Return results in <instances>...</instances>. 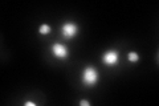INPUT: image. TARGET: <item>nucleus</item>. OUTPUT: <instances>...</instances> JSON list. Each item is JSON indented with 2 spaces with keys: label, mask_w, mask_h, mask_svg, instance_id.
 Returning a JSON list of instances; mask_svg holds the SVG:
<instances>
[{
  "label": "nucleus",
  "mask_w": 159,
  "mask_h": 106,
  "mask_svg": "<svg viewBox=\"0 0 159 106\" xmlns=\"http://www.w3.org/2000/svg\"><path fill=\"white\" fill-rule=\"evenodd\" d=\"M52 50H53V54L56 56L57 58H66L68 57V48L65 47V45H62V44H53V47H52Z\"/></svg>",
  "instance_id": "7ed1b4c3"
},
{
  "label": "nucleus",
  "mask_w": 159,
  "mask_h": 106,
  "mask_svg": "<svg viewBox=\"0 0 159 106\" xmlns=\"http://www.w3.org/2000/svg\"><path fill=\"white\" fill-rule=\"evenodd\" d=\"M80 105L81 106H90V102H88V101L84 99V101H80Z\"/></svg>",
  "instance_id": "0eeeda50"
},
{
  "label": "nucleus",
  "mask_w": 159,
  "mask_h": 106,
  "mask_svg": "<svg viewBox=\"0 0 159 106\" xmlns=\"http://www.w3.org/2000/svg\"><path fill=\"white\" fill-rule=\"evenodd\" d=\"M24 105H25V106H36V104H34V102H31V101H28V102H25Z\"/></svg>",
  "instance_id": "6e6552de"
},
{
  "label": "nucleus",
  "mask_w": 159,
  "mask_h": 106,
  "mask_svg": "<svg viewBox=\"0 0 159 106\" xmlns=\"http://www.w3.org/2000/svg\"><path fill=\"white\" fill-rule=\"evenodd\" d=\"M49 32H51V27H49L48 24H43L41 27H40V29H39L40 35H48Z\"/></svg>",
  "instance_id": "39448f33"
},
{
  "label": "nucleus",
  "mask_w": 159,
  "mask_h": 106,
  "mask_svg": "<svg viewBox=\"0 0 159 106\" xmlns=\"http://www.w3.org/2000/svg\"><path fill=\"white\" fill-rule=\"evenodd\" d=\"M102 61H103V64L109 65V67H110V65H116L118 61V53L116 50H107L106 53H103Z\"/></svg>",
  "instance_id": "20e7f679"
},
{
  "label": "nucleus",
  "mask_w": 159,
  "mask_h": 106,
  "mask_svg": "<svg viewBox=\"0 0 159 106\" xmlns=\"http://www.w3.org/2000/svg\"><path fill=\"white\" fill-rule=\"evenodd\" d=\"M98 80V74L96 72V69L92 68V67H88L85 70H84V74H82V81L88 86H93L94 84L97 82Z\"/></svg>",
  "instance_id": "f257e3e1"
},
{
  "label": "nucleus",
  "mask_w": 159,
  "mask_h": 106,
  "mask_svg": "<svg viewBox=\"0 0 159 106\" xmlns=\"http://www.w3.org/2000/svg\"><path fill=\"white\" fill-rule=\"evenodd\" d=\"M78 32V27L73 23H65L62 25V36L65 39H72Z\"/></svg>",
  "instance_id": "f03ea898"
},
{
  "label": "nucleus",
  "mask_w": 159,
  "mask_h": 106,
  "mask_svg": "<svg viewBox=\"0 0 159 106\" xmlns=\"http://www.w3.org/2000/svg\"><path fill=\"white\" fill-rule=\"evenodd\" d=\"M138 60H139V56H138L137 52H130L129 53V61L130 62H137Z\"/></svg>",
  "instance_id": "423d86ee"
}]
</instances>
